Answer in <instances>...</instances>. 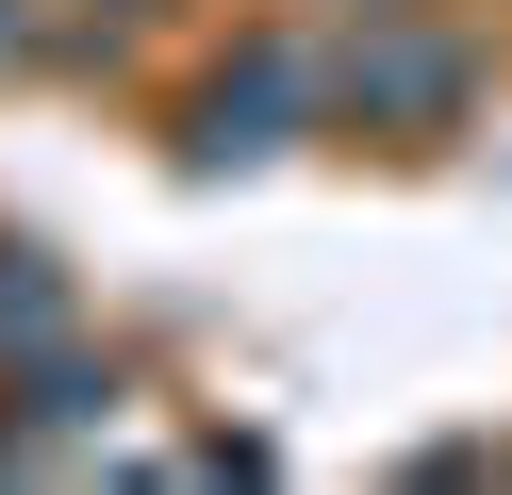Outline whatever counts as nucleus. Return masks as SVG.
Masks as SVG:
<instances>
[{
  "label": "nucleus",
  "instance_id": "obj_1",
  "mask_svg": "<svg viewBox=\"0 0 512 495\" xmlns=\"http://www.w3.org/2000/svg\"><path fill=\"white\" fill-rule=\"evenodd\" d=\"M50 330H67V281L34 248H0V347H50Z\"/></svg>",
  "mask_w": 512,
  "mask_h": 495
},
{
  "label": "nucleus",
  "instance_id": "obj_2",
  "mask_svg": "<svg viewBox=\"0 0 512 495\" xmlns=\"http://www.w3.org/2000/svg\"><path fill=\"white\" fill-rule=\"evenodd\" d=\"M0 66H17V17H0Z\"/></svg>",
  "mask_w": 512,
  "mask_h": 495
}]
</instances>
